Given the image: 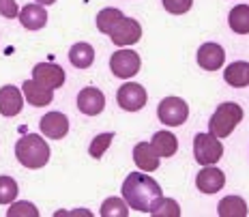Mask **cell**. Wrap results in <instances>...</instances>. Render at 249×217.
Masks as SVG:
<instances>
[{
    "label": "cell",
    "instance_id": "obj_1",
    "mask_svg": "<svg viewBox=\"0 0 249 217\" xmlns=\"http://www.w3.org/2000/svg\"><path fill=\"white\" fill-rule=\"evenodd\" d=\"M123 198L129 204V209H136L140 213H148L155 200L161 198V187L148 174L133 172L123 183Z\"/></svg>",
    "mask_w": 249,
    "mask_h": 217
},
{
    "label": "cell",
    "instance_id": "obj_2",
    "mask_svg": "<svg viewBox=\"0 0 249 217\" xmlns=\"http://www.w3.org/2000/svg\"><path fill=\"white\" fill-rule=\"evenodd\" d=\"M15 157L24 168H43L50 162V146L37 133H28V136L19 138L15 144Z\"/></svg>",
    "mask_w": 249,
    "mask_h": 217
},
{
    "label": "cell",
    "instance_id": "obj_3",
    "mask_svg": "<svg viewBox=\"0 0 249 217\" xmlns=\"http://www.w3.org/2000/svg\"><path fill=\"white\" fill-rule=\"evenodd\" d=\"M243 121V108L238 103H221L215 112H213L209 121V133L217 138H228L236 129V125Z\"/></svg>",
    "mask_w": 249,
    "mask_h": 217
},
{
    "label": "cell",
    "instance_id": "obj_4",
    "mask_svg": "<svg viewBox=\"0 0 249 217\" xmlns=\"http://www.w3.org/2000/svg\"><path fill=\"white\" fill-rule=\"evenodd\" d=\"M224 155V146H221L219 138L213 133H198L194 138V157L200 166H213L217 163Z\"/></svg>",
    "mask_w": 249,
    "mask_h": 217
},
{
    "label": "cell",
    "instance_id": "obj_5",
    "mask_svg": "<svg viewBox=\"0 0 249 217\" xmlns=\"http://www.w3.org/2000/svg\"><path fill=\"white\" fill-rule=\"evenodd\" d=\"M157 116L163 125L178 127V125H183L187 121V116H189V106H187L183 99H178V97H165L157 108Z\"/></svg>",
    "mask_w": 249,
    "mask_h": 217
},
{
    "label": "cell",
    "instance_id": "obj_6",
    "mask_svg": "<svg viewBox=\"0 0 249 217\" xmlns=\"http://www.w3.org/2000/svg\"><path fill=\"white\" fill-rule=\"evenodd\" d=\"M142 67V60H140L138 52L133 50H118L112 54L110 58V69L116 77H123V80H129L140 71Z\"/></svg>",
    "mask_w": 249,
    "mask_h": 217
},
{
    "label": "cell",
    "instance_id": "obj_7",
    "mask_svg": "<svg viewBox=\"0 0 249 217\" xmlns=\"http://www.w3.org/2000/svg\"><path fill=\"white\" fill-rule=\"evenodd\" d=\"M146 99H148L146 89L136 84V82H127V84H123L121 89H118V92H116L118 106H121L123 110H127V112L142 110V108L146 106Z\"/></svg>",
    "mask_w": 249,
    "mask_h": 217
},
{
    "label": "cell",
    "instance_id": "obj_8",
    "mask_svg": "<svg viewBox=\"0 0 249 217\" xmlns=\"http://www.w3.org/2000/svg\"><path fill=\"white\" fill-rule=\"evenodd\" d=\"M110 37H112V43L118 45V48H123V45H133L142 37V26L131 18H123V22L112 30Z\"/></svg>",
    "mask_w": 249,
    "mask_h": 217
},
{
    "label": "cell",
    "instance_id": "obj_9",
    "mask_svg": "<svg viewBox=\"0 0 249 217\" xmlns=\"http://www.w3.org/2000/svg\"><path fill=\"white\" fill-rule=\"evenodd\" d=\"M77 108H80L82 114L86 116H97L103 112L106 108V97L99 89L95 86H88V89H82L80 95H77Z\"/></svg>",
    "mask_w": 249,
    "mask_h": 217
},
{
    "label": "cell",
    "instance_id": "obj_10",
    "mask_svg": "<svg viewBox=\"0 0 249 217\" xmlns=\"http://www.w3.org/2000/svg\"><path fill=\"white\" fill-rule=\"evenodd\" d=\"M39 127H41V133L48 136L50 140H62L69 133V118L62 112H50V114L41 118Z\"/></svg>",
    "mask_w": 249,
    "mask_h": 217
},
{
    "label": "cell",
    "instance_id": "obj_11",
    "mask_svg": "<svg viewBox=\"0 0 249 217\" xmlns=\"http://www.w3.org/2000/svg\"><path fill=\"white\" fill-rule=\"evenodd\" d=\"M33 80H37L39 84L54 90L65 84V71H62V67H58V65L39 63V65H35V69H33Z\"/></svg>",
    "mask_w": 249,
    "mask_h": 217
},
{
    "label": "cell",
    "instance_id": "obj_12",
    "mask_svg": "<svg viewBox=\"0 0 249 217\" xmlns=\"http://www.w3.org/2000/svg\"><path fill=\"white\" fill-rule=\"evenodd\" d=\"M24 108V95L18 86H2L0 89V114L2 116H18Z\"/></svg>",
    "mask_w": 249,
    "mask_h": 217
},
{
    "label": "cell",
    "instance_id": "obj_13",
    "mask_svg": "<svg viewBox=\"0 0 249 217\" xmlns=\"http://www.w3.org/2000/svg\"><path fill=\"white\" fill-rule=\"evenodd\" d=\"M196 185L202 194H217L226 185V174L213 166H204L196 177Z\"/></svg>",
    "mask_w": 249,
    "mask_h": 217
},
{
    "label": "cell",
    "instance_id": "obj_14",
    "mask_svg": "<svg viewBox=\"0 0 249 217\" xmlns=\"http://www.w3.org/2000/svg\"><path fill=\"white\" fill-rule=\"evenodd\" d=\"M226 52L219 43H204L198 50V65L206 71H217L224 67Z\"/></svg>",
    "mask_w": 249,
    "mask_h": 217
},
{
    "label": "cell",
    "instance_id": "obj_15",
    "mask_svg": "<svg viewBox=\"0 0 249 217\" xmlns=\"http://www.w3.org/2000/svg\"><path fill=\"white\" fill-rule=\"evenodd\" d=\"M22 90H24L26 101L35 108L50 106L52 99H54V90L48 89V86H43V84H39L37 80H26L22 84Z\"/></svg>",
    "mask_w": 249,
    "mask_h": 217
},
{
    "label": "cell",
    "instance_id": "obj_16",
    "mask_svg": "<svg viewBox=\"0 0 249 217\" xmlns=\"http://www.w3.org/2000/svg\"><path fill=\"white\" fill-rule=\"evenodd\" d=\"M133 162H136V166L140 170H144V172H155V170L159 168V155L150 142H140V144H136V148H133Z\"/></svg>",
    "mask_w": 249,
    "mask_h": 217
},
{
    "label": "cell",
    "instance_id": "obj_17",
    "mask_svg": "<svg viewBox=\"0 0 249 217\" xmlns=\"http://www.w3.org/2000/svg\"><path fill=\"white\" fill-rule=\"evenodd\" d=\"M19 22L28 30H41L48 24V11L43 9V4H26L19 11Z\"/></svg>",
    "mask_w": 249,
    "mask_h": 217
},
{
    "label": "cell",
    "instance_id": "obj_18",
    "mask_svg": "<svg viewBox=\"0 0 249 217\" xmlns=\"http://www.w3.org/2000/svg\"><path fill=\"white\" fill-rule=\"evenodd\" d=\"M224 80L234 89H243L249 84V63L245 60H236V63L228 65L224 71Z\"/></svg>",
    "mask_w": 249,
    "mask_h": 217
},
{
    "label": "cell",
    "instance_id": "obj_19",
    "mask_svg": "<svg viewBox=\"0 0 249 217\" xmlns=\"http://www.w3.org/2000/svg\"><path fill=\"white\" fill-rule=\"evenodd\" d=\"M217 213L219 217H247L249 209L245 204V200L238 198V196H228L217 206Z\"/></svg>",
    "mask_w": 249,
    "mask_h": 217
},
{
    "label": "cell",
    "instance_id": "obj_20",
    "mask_svg": "<svg viewBox=\"0 0 249 217\" xmlns=\"http://www.w3.org/2000/svg\"><path fill=\"white\" fill-rule=\"evenodd\" d=\"M150 144H153V148L157 151L159 157H172L176 153V148H178V140L170 131H157L153 136V142Z\"/></svg>",
    "mask_w": 249,
    "mask_h": 217
},
{
    "label": "cell",
    "instance_id": "obj_21",
    "mask_svg": "<svg viewBox=\"0 0 249 217\" xmlns=\"http://www.w3.org/2000/svg\"><path fill=\"white\" fill-rule=\"evenodd\" d=\"M69 60L77 69H88L95 60V50H92L90 43H75L69 50Z\"/></svg>",
    "mask_w": 249,
    "mask_h": 217
},
{
    "label": "cell",
    "instance_id": "obj_22",
    "mask_svg": "<svg viewBox=\"0 0 249 217\" xmlns=\"http://www.w3.org/2000/svg\"><path fill=\"white\" fill-rule=\"evenodd\" d=\"M228 24L238 35L249 33V4H236L228 15Z\"/></svg>",
    "mask_w": 249,
    "mask_h": 217
},
{
    "label": "cell",
    "instance_id": "obj_23",
    "mask_svg": "<svg viewBox=\"0 0 249 217\" xmlns=\"http://www.w3.org/2000/svg\"><path fill=\"white\" fill-rule=\"evenodd\" d=\"M123 18L124 15L118 11V9L107 7V9H103V11H99V15H97V28H99V33H103V35H110L112 30L123 22Z\"/></svg>",
    "mask_w": 249,
    "mask_h": 217
},
{
    "label": "cell",
    "instance_id": "obj_24",
    "mask_svg": "<svg viewBox=\"0 0 249 217\" xmlns=\"http://www.w3.org/2000/svg\"><path fill=\"white\" fill-rule=\"evenodd\" d=\"M150 215H155V217H178L180 215V206L176 204V200L172 198H157L155 200V204L150 206V211H148Z\"/></svg>",
    "mask_w": 249,
    "mask_h": 217
},
{
    "label": "cell",
    "instance_id": "obj_25",
    "mask_svg": "<svg viewBox=\"0 0 249 217\" xmlns=\"http://www.w3.org/2000/svg\"><path fill=\"white\" fill-rule=\"evenodd\" d=\"M129 204L121 198H107L101 204V217H127Z\"/></svg>",
    "mask_w": 249,
    "mask_h": 217
},
{
    "label": "cell",
    "instance_id": "obj_26",
    "mask_svg": "<svg viewBox=\"0 0 249 217\" xmlns=\"http://www.w3.org/2000/svg\"><path fill=\"white\" fill-rule=\"evenodd\" d=\"M18 183L11 177H0V204H11L18 198Z\"/></svg>",
    "mask_w": 249,
    "mask_h": 217
},
{
    "label": "cell",
    "instance_id": "obj_27",
    "mask_svg": "<svg viewBox=\"0 0 249 217\" xmlns=\"http://www.w3.org/2000/svg\"><path fill=\"white\" fill-rule=\"evenodd\" d=\"M114 140V133H99V136L95 138V140L90 142V148H88V153H90V157L95 159H101L103 153L110 148V144Z\"/></svg>",
    "mask_w": 249,
    "mask_h": 217
},
{
    "label": "cell",
    "instance_id": "obj_28",
    "mask_svg": "<svg viewBox=\"0 0 249 217\" xmlns=\"http://www.w3.org/2000/svg\"><path fill=\"white\" fill-rule=\"evenodd\" d=\"M7 215L9 217H37L39 215V211H37V206L35 204H30V202H13L11 204V209L7 211Z\"/></svg>",
    "mask_w": 249,
    "mask_h": 217
},
{
    "label": "cell",
    "instance_id": "obj_29",
    "mask_svg": "<svg viewBox=\"0 0 249 217\" xmlns=\"http://www.w3.org/2000/svg\"><path fill=\"white\" fill-rule=\"evenodd\" d=\"M194 0H163V7L168 13H174V15H183L191 9Z\"/></svg>",
    "mask_w": 249,
    "mask_h": 217
},
{
    "label": "cell",
    "instance_id": "obj_30",
    "mask_svg": "<svg viewBox=\"0 0 249 217\" xmlns=\"http://www.w3.org/2000/svg\"><path fill=\"white\" fill-rule=\"evenodd\" d=\"M0 15L9 19L18 18V2L15 0H0Z\"/></svg>",
    "mask_w": 249,
    "mask_h": 217
},
{
    "label": "cell",
    "instance_id": "obj_31",
    "mask_svg": "<svg viewBox=\"0 0 249 217\" xmlns=\"http://www.w3.org/2000/svg\"><path fill=\"white\" fill-rule=\"evenodd\" d=\"M37 2H39V4H54L56 0H37Z\"/></svg>",
    "mask_w": 249,
    "mask_h": 217
}]
</instances>
